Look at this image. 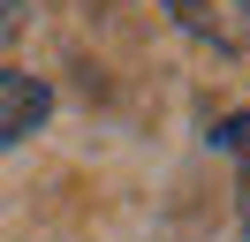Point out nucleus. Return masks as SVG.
<instances>
[{
	"label": "nucleus",
	"mask_w": 250,
	"mask_h": 242,
	"mask_svg": "<svg viewBox=\"0 0 250 242\" xmlns=\"http://www.w3.org/2000/svg\"><path fill=\"white\" fill-rule=\"evenodd\" d=\"M212 136H220V144H228V151H250V114H235V121H220Z\"/></svg>",
	"instance_id": "f03ea898"
},
{
	"label": "nucleus",
	"mask_w": 250,
	"mask_h": 242,
	"mask_svg": "<svg viewBox=\"0 0 250 242\" xmlns=\"http://www.w3.org/2000/svg\"><path fill=\"white\" fill-rule=\"evenodd\" d=\"M16 30H23V0H0V45L16 38Z\"/></svg>",
	"instance_id": "7ed1b4c3"
},
{
	"label": "nucleus",
	"mask_w": 250,
	"mask_h": 242,
	"mask_svg": "<svg viewBox=\"0 0 250 242\" xmlns=\"http://www.w3.org/2000/svg\"><path fill=\"white\" fill-rule=\"evenodd\" d=\"M46 114H53V91L38 83V76L0 68V151H8V144H23V136H31Z\"/></svg>",
	"instance_id": "f257e3e1"
}]
</instances>
